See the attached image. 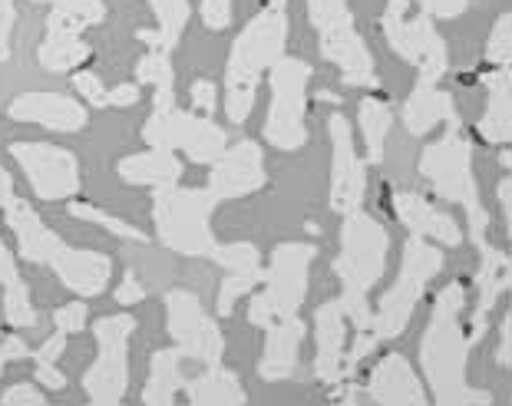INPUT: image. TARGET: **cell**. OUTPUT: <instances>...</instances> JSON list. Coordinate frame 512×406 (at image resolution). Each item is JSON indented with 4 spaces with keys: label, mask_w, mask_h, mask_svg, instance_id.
<instances>
[{
    "label": "cell",
    "mask_w": 512,
    "mask_h": 406,
    "mask_svg": "<svg viewBox=\"0 0 512 406\" xmlns=\"http://www.w3.org/2000/svg\"><path fill=\"white\" fill-rule=\"evenodd\" d=\"M509 53H512V17L503 14L496 20L493 34H489L486 60L493 63V67H509Z\"/></svg>",
    "instance_id": "cell-39"
},
{
    "label": "cell",
    "mask_w": 512,
    "mask_h": 406,
    "mask_svg": "<svg viewBox=\"0 0 512 406\" xmlns=\"http://www.w3.org/2000/svg\"><path fill=\"white\" fill-rule=\"evenodd\" d=\"M509 350H512V314L503 317V324H499V350H496V360L503 367H509Z\"/></svg>",
    "instance_id": "cell-52"
},
{
    "label": "cell",
    "mask_w": 512,
    "mask_h": 406,
    "mask_svg": "<svg viewBox=\"0 0 512 406\" xmlns=\"http://www.w3.org/2000/svg\"><path fill=\"white\" fill-rule=\"evenodd\" d=\"M225 271H245V268H261V251L248 241H219L215 255L209 258Z\"/></svg>",
    "instance_id": "cell-38"
},
{
    "label": "cell",
    "mask_w": 512,
    "mask_h": 406,
    "mask_svg": "<svg viewBox=\"0 0 512 406\" xmlns=\"http://www.w3.org/2000/svg\"><path fill=\"white\" fill-rule=\"evenodd\" d=\"M308 80L311 67L298 57H281L275 67L268 70V86H271V106L265 119V136L268 146L294 152L308 142Z\"/></svg>",
    "instance_id": "cell-9"
},
{
    "label": "cell",
    "mask_w": 512,
    "mask_h": 406,
    "mask_svg": "<svg viewBox=\"0 0 512 406\" xmlns=\"http://www.w3.org/2000/svg\"><path fill=\"white\" fill-rule=\"evenodd\" d=\"M331 133V208L337 215L357 212L367 192V162L357 156L351 126L341 113H331L328 119Z\"/></svg>",
    "instance_id": "cell-15"
},
{
    "label": "cell",
    "mask_w": 512,
    "mask_h": 406,
    "mask_svg": "<svg viewBox=\"0 0 512 406\" xmlns=\"http://www.w3.org/2000/svg\"><path fill=\"white\" fill-rule=\"evenodd\" d=\"M483 86L489 93L486 116L479 119L476 133L493 146H506L512 136V93H509V67H496L483 76Z\"/></svg>",
    "instance_id": "cell-27"
},
{
    "label": "cell",
    "mask_w": 512,
    "mask_h": 406,
    "mask_svg": "<svg viewBox=\"0 0 512 406\" xmlns=\"http://www.w3.org/2000/svg\"><path fill=\"white\" fill-rule=\"evenodd\" d=\"M10 156L24 169L40 202H67L80 192V159L50 142H14Z\"/></svg>",
    "instance_id": "cell-13"
},
{
    "label": "cell",
    "mask_w": 512,
    "mask_h": 406,
    "mask_svg": "<svg viewBox=\"0 0 512 406\" xmlns=\"http://www.w3.org/2000/svg\"><path fill=\"white\" fill-rule=\"evenodd\" d=\"M509 192H512V182H509V175L503 182H499V205H503V212H506V225L512 222V199H509Z\"/></svg>",
    "instance_id": "cell-55"
},
{
    "label": "cell",
    "mask_w": 512,
    "mask_h": 406,
    "mask_svg": "<svg viewBox=\"0 0 512 406\" xmlns=\"http://www.w3.org/2000/svg\"><path fill=\"white\" fill-rule=\"evenodd\" d=\"M73 90L80 93L90 106H96V109L106 106V86H103V80L93 70H76L73 73Z\"/></svg>",
    "instance_id": "cell-41"
},
{
    "label": "cell",
    "mask_w": 512,
    "mask_h": 406,
    "mask_svg": "<svg viewBox=\"0 0 512 406\" xmlns=\"http://www.w3.org/2000/svg\"><path fill=\"white\" fill-rule=\"evenodd\" d=\"M440 268H443V251L437 245H430L427 238L410 235V241L403 245L397 284L380 298L374 321H370V334L377 340H390L407 331L423 291H427V284L440 274Z\"/></svg>",
    "instance_id": "cell-7"
},
{
    "label": "cell",
    "mask_w": 512,
    "mask_h": 406,
    "mask_svg": "<svg viewBox=\"0 0 512 406\" xmlns=\"http://www.w3.org/2000/svg\"><path fill=\"white\" fill-rule=\"evenodd\" d=\"M265 185H268V172H265L261 146L252 139H242L238 146H225L222 156L212 162L205 189L222 205L228 199H245V195L265 189Z\"/></svg>",
    "instance_id": "cell-16"
},
{
    "label": "cell",
    "mask_w": 512,
    "mask_h": 406,
    "mask_svg": "<svg viewBox=\"0 0 512 406\" xmlns=\"http://www.w3.org/2000/svg\"><path fill=\"white\" fill-rule=\"evenodd\" d=\"M143 139L152 149L185 152V159L195 162V166H212L228 146L222 126H215L209 116L185 113L179 106L152 109V116L143 126Z\"/></svg>",
    "instance_id": "cell-12"
},
{
    "label": "cell",
    "mask_w": 512,
    "mask_h": 406,
    "mask_svg": "<svg viewBox=\"0 0 512 406\" xmlns=\"http://www.w3.org/2000/svg\"><path fill=\"white\" fill-rule=\"evenodd\" d=\"M219 199L209 189H156L152 195V222H156V238L169 251L185 258H212L219 248V238L212 235V212Z\"/></svg>",
    "instance_id": "cell-5"
},
{
    "label": "cell",
    "mask_w": 512,
    "mask_h": 406,
    "mask_svg": "<svg viewBox=\"0 0 512 406\" xmlns=\"http://www.w3.org/2000/svg\"><path fill=\"white\" fill-rule=\"evenodd\" d=\"M202 24L209 30L232 27V0H202Z\"/></svg>",
    "instance_id": "cell-42"
},
{
    "label": "cell",
    "mask_w": 512,
    "mask_h": 406,
    "mask_svg": "<svg viewBox=\"0 0 512 406\" xmlns=\"http://www.w3.org/2000/svg\"><path fill=\"white\" fill-rule=\"evenodd\" d=\"M143 100L139 83H119L116 90H106V106H136Z\"/></svg>",
    "instance_id": "cell-50"
},
{
    "label": "cell",
    "mask_w": 512,
    "mask_h": 406,
    "mask_svg": "<svg viewBox=\"0 0 512 406\" xmlns=\"http://www.w3.org/2000/svg\"><path fill=\"white\" fill-rule=\"evenodd\" d=\"M185 397H189L192 406H242L248 393L235 370L209 364L199 377L185 380Z\"/></svg>",
    "instance_id": "cell-28"
},
{
    "label": "cell",
    "mask_w": 512,
    "mask_h": 406,
    "mask_svg": "<svg viewBox=\"0 0 512 406\" xmlns=\"http://www.w3.org/2000/svg\"><path fill=\"white\" fill-rule=\"evenodd\" d=\"M7 116L14 123H34L53 133H80L90 123V113L80 100L63 93H20L7 106Z\"/></svg>",
    "instance_id": "cell-17"
},
{
    "label": "cell",
    "mask_w": 512,
    "mask_h": 406,
    "mask_svg": "<svg viewBox=\"0 0 512 406\" xmlns=\"http://www.w3.org/2000/svg\"><path fill=\"white\" fill-rule=\"evenodd\" d=\"M86 317H90V304L86 301H73V304H63L53 311V324H57V331L63 334H80L86 327Z\"/></svg>",
    "instance_id": "cell-40"
},
{
    "label": "cell",
    "mask_w": 512,
    "mask_h": 406,
    "mask_svg": "<svg viewBox=\"0 0 512 406\" xmlns=\"http://www.w3.org/2000/svg\"><path fill=\"white\" fill-rule=\"evenodd\" d=\"M37 370H34V380L40 383V387H47V390H63L67 387V377H63V370L57 364H43V360H34Z\"/></svg>",
    "instance_id": "cell-49"
},
{
    "label": "cell",
    "mask_w": 512,
    "mask_h": 406,
    "mask_svg": "<svg viewBox=\"0 0 512 406\" xmlns=\"http://www.w3.org/2000/svg\"><path fill=\"white\" fill-rule=\"evenodd\" d=\"M133 334H136L133 314H110L93 324L96 360H93V367L83 373V390H86V400L90 403H96V406L123 403L126 390H129L126 350H129V337Z\"/></svg>",
    "instance_id": "cell-11"
},
{
    "label": "cell",
    "mask_w": 512,
    "mask_h": 406,
    "mask_svg": "<svg viewBox=\"0 0 512 406\" xmlns=\"http://www.w3.org/2000/svg\"><path fill=\"white\" fill-rule=\"evenodd\" d=\"M34 4H57V0H34Z\"/></svg>",
    "instance_id": "cell-57"
},
{
    "label": "cell",
    "mask_w": 512,
    "mask_h": 406,
    "mask_svg": "<svg viewBox=\"0 0 512 406\" xmlns=\"http://www.w3.org/2000/svg\"><path fill=\"white\" fill-rule=\"evenodd\" d=\"M420 175L433 185L443 202H456L470 218V238L489 232V215L479 202V185L473 179V142L463 133L460 119L446 123V133L430 142L420 156Z\"/></svg>",
    "instance_id": "cell-4"
},
{
    "label": "cell",
    "mask_w": 512,
    "mask_h": 406,
    "mask_svg": "<svg viewBox=\"0 0 512 406\" xmlns=\"http://www.w3.org/2000/svg\"><path fill=\"white\" fill-rule=\"evenodd\" d=\"M473 245L479 251V271H476V288H479V301H476V314H473V324H470V347H476L479 340L486 334V321H489V311L496 307V301L503 298V291L509 288V258L503 255L499 248H493L486 241V235H476Z\"/></svg>",
    "instance_id": "cell-19"
},
{
    "label": "cell",
    "mask_w": 512,
    "mask_h": 406,
    "mask_svg": "<svg viewBox=\"0 0 512 406\" xmlns=\"http://www.w3.org/2000/svg\"><path fill=\"white\" fill-rule=\"evenodd\" d=\"M182 159L172 149H146L136 152V156H126L119 162V179L129 185H149V189H169V185H179L182 179Z\"/></svg>",
    "instance_id": "cell-26"
},
{
    "label": "cell",
    "mask_w": 512,
    "mask_h": 406,
    "mask_svg": "<svg viewBox=\"0 0 512 406\" xmlns=\"http://www.w3.org/2000/svg\"><path fill=\"white\" fill-rule=\"evenodd\" d=\"M265 281V268H245V271H228L219 288V314L228 317L235 311V301L252 294L258 284Z\"/></svg>",
    "instance_id": "cell-36"
},
{
    "label": "cell",
    "mask_w": 512,
    "mask_h": 406,
    "mask_svg": "<svg viewBox=\"0 0 512 406\" xmlns=\"http://www.w3.org/2000/svg\"><path fill=\"white\" fill-rule=\"evenodd\" d=\"M166 324H169V337L176 340L185 360H195L202 367L222 364L225 337L192 291L176 288L166 294Z\"/></svg>",
    "instance_id": "cell-14"
},
{
    "label": "cell",
    "mask_w": 512,
    "mask_h": 406,
    "mask_svg": "<svg viewBox=\"0 0 512 406\" xmlns=\"http://www.w3.org/2000/svg\"><path fill=\"white\" fill-rule=\"evenodd\" d=\"M344 337H347V317L341 311V301H324L318 311H314V344H318V354H314V373L324 383H341L344 373Z\"/></svg>",
    "instance_id": "cell-21"
},
{
    "label": "cell",
    "mask_w": 512,
    "mask_h": 406,
    "mask_svg": "<svg viewBox=\"0 0 512 406\" xmlns=\"http://www.w3.org/2000/svg\"><path fill=\"white\" fill-rule=\"evenodd\" d=\"M407 7H410L407 0H390L384 10V20H380L384 37L400 60L417 67V83H440L446 70H450L446 40L430 14L420 10L417 17H407Z\"/></svg>",
    "instance_id": "cell-10"
},
{
    "label": "cell",
    "mask_w": 512,
    "mask_h": 406,
    "mask_svg": "<svg viewBox=\"0 0 512 406\" xmlns=\"http://www.w3.org/2000/svg\"><path fill=\"white\" fill-rule=\"evenodd\" d=\"M318 258V248L311 241H285L271 251V265L265 268V291H255L248 301V321L261 331L281 317H294L308 298V271Z\"/></svg>",
    "instance_id": "cell-6"
},
{
    "label": "cell",
    "mask_w": 512,
    "mask_h": 406,
    "mask_svg": "<svg viewBox=\"0 0 512 406\" xmlns=\"http://www.w3.org/2000/svg\"><path fill=\"white\" fill-rule=\"evenodd\" d=\"M4 367H7V357H4V347H0V377H4Z\"/></svg>",
    "instance_id": "cell-56"
},
{
    "label": "cell",
    "mask_w": 512,
    "mask_h": 406,
    "mask_svg": "<svg viewBox=\"0 0 512 406\" xmlns=\"http://www.w3.org/2000/svg\"><path fill=\"white\" fill-rule=\"evenodd\" d=\"M189 96H192V106L205 116H212L215 106H219V86H215L212 80H195Z\"/></svg>",
    "instance_id": "cell-44"
},
{
    "label": "cell",
    "mask_w": 512,
    "mask_h": 406,
    "mask_svg": "<svg viewBox=\"0 0 512 406\" xmlns=\"http://www.w3.org/2000/svg\"><path fill=\"white\" fill-rule=\"evenodd\" d=\"M136 83L152 86V109H169L176 106V70H172L169 53L149 50L143 60L136 63Z\"/></svg>",
    "instance_id": "cell-32"
},
{
    "label": "cell",
    "mask_w": 512,
    "mask_h": 406,
    "mask_svg": "<svg viewBox=\"0 0 512 406\" xmlns=\"http://www.w3.org/2000/svg\"><path fill=\"white\" fill-rule=\"evenodd\" d=\"M182 350L179 347H162L149 357V380L143 387V403L149 406H172L176 397L185 390L182 377Z\"/></svg>",
    "instance_id": "cell-29"
},
{
    "label": "cell",
    "mask_w": 512,
    "mask_h": 406,
    "mask_svg": "<svg viewBox=\"0 0 512 406\" xmlns=\"http://www.w3.org/2000/svg\"><path fill=\"white\" fill-rule=\"evenodd\" d=\"M4 321L7 327H14V331L37 327V311H34V301H30V288L24 278L4 288Z\"/></svg>",
    "instance_id": "cell-35"
},
{
    "label": "cell",
    "mask_w": 512,
    "mask_h": 406,
    "mask_svg": "<svg viewBox=\"0 0 512 406\" xmlns=\"http://www.w3.org/2000/svg\"><path fill=\"white\" fill-rule=\"evenodd\" d=\"M4 222L10 225V232L17 238L20 258L30 261V265H50V261L57 258V251L67 245L57 232H50V228L43 225L37 208L27 199H17V195L4 208Z\"/></svg>",
    "instance_id": "cell-18"
},
{
    "label": "cell",
    "mask_w": 512,
    "mask_h": 406,
    "mask_svg": "<svg viewBox=\"0 0 512 406\" xmlns=\"http://www.w3.org/2000/svg\"><path fill=\"white\" fill-rule=\"evenodd\" d=\"M387 248H390L387 228L380 225L377 218H370L367 212H361V208L344 215L341 255L334 261V274H337V281H341L344 294L337 301H341L344 317L357 327V331H370V321H374L367 294L380 278H384Z\"/></svg>",
    "instance_id": "cell-3"
},
{
    "label": "cell",
    "mask_w": 512,
    "mask_h": 406,
    "mask_svg": "<svg viewBox=\"0 0 512 406\" xmlns=\"http://www.w3.org/2000/svg\"><path fill=\"white\" fill-rule=\"evenodd\" d=\"M394 212L413 235L440 241L443 248H460V241H463L460 225L453 222V215L440 212V208L423 199V195H417V192L394 195Z\"/></svg>",
    "instance_id": "cell-23"
},
{
    "label": "cell",
    "mask_w": 512,
    "mask_h": 406,
    "mask_svg": "<svg viewBox=\"0 0 512 406\" xmlns=\"http://www.w3.org/2000/svg\"><path fill=\"white\" fill-rule=\"evenodd\" d=\"M14 0H0V63L10 60V34H14Z\"/></svg>",
    "instance_id": "cell-47"
},
{
    "label": "cell",
    "mask_w": 512,
    "mask_h": 406,
    "mask_svg": "<svg viewBox=\"0 0 512 406\" xmlns=\"http://www.w3.org/2000/svg\"><path fill=\"white\" fill-rule=\"evenodd\" d=\"M106 20L103 0H57L47 14V37H80Z\"/></svg>",
    "instance_id": "cell-30"
},
{
    "label": "cell",
    "mask_w": 512,
    "mask_h": 406,
    "mask_svg": "<svg viewBox=\"0 0 512 406\" xmlns=\"http://www.w3.org/2000/svg\"><path fill=\"white\" fill-rule=\"evenodd\" d=\"M143 301H146V288H143V281H139L133 271H126L123 284H119V288H116V304H119V307H133V304H143Z\"/></svg>",
    "instance_id": "cell-46"
},
{
    "label": "cell",
    "mask_w": 512,
    "mask_h": 406,
    "mask_svg": "<svg viewBox=\"0 0 512 406\" xmlns=\"http://www.w3.org/2000/svg\"><path fill=\"white\" fill-rule=\"evenodd\" d=\"M90 47L80 37H47L40 43L37 60L47 73H70L90 60Z\"/></svg>",
    "instance_id": "cell-34"
},
{
    "label": "cell",
    "mask_w": 512,
    "mask_h": 406,
    "mask_svg": "<svg viewBox=\"0 0 512 406\" xmlns=\"http://www.w3.org/2000/svg\"><path fill=\"white\" fill-rule=\"evenodd\" d=\"M301 340H304V324L301 317H281L268 327L265 337V354L258 360V377L268 383L288 380L298 370V354H301Z\"/></svg>",
    "instance_id": "cell-24"
},
{
    "label": "cell",
    "mask_w": 512,
    "mask_h": 406,
    "mask_svg": "<svg viewBox=\"0 0 512 406\" xmlns=\"http://www.w3.org/2000/svg\"><path fill=\"white\" fill-rule=\"evenodd\" d=\"M47 268L57 271V278L67 284L76 298H96V294H103L106 288H110V278H113V258L110 255L70 248V245H63Z\"/></svg>",
    "instance_id": "cell-20"
},
{
    "label": "cell",
    "mask_w": 512,
    "mask_h": 406,
    "mask_svg": "<svg viewBox=\"0 0 512 406\" xmlns=\"http://www.w3.org/2000/svg\"><path fill=\"white\" fill-rule=\"evenodd\" d=\"M463 304L466 291L460 281L446 284L433 304L430 324L420 340V364L427 373L437 406H489L493 393L473 390L466 383V357H470V340L463 331Z\"/></svg>",
    "instance_id": "cell-1"
},
{
    "label": "cell",
    "mask_w": 512,
    "mask_h": 406,
    "mask_svg": "<svg viewBox=\"0 0 512 406\" xmlns=\"http://www.w3.org/2000/svg\"><path fill=\"white\" fill-rule=\"evenodd\" d=\"M70 215H73V218H80V222H93V225H100V228H106V232L116 235V238H126V241H146V235L139 232L136 225H129V222H123V218H116V215H110V212H103V208H96V205L70 202Z\"/></svg>",
    "instance_id": "cell-37"
},
{
    "label": "cell",
    "mask_w": 512,
    "mask_h": 406,
    "mask_svg": "<svg viewBox=\"0 0 512 406\" xmlns=\"http://www.w3.org/2000/svg\"><path fill=\"white\" fill-rule=\"evenodd\" d=\"M308 17L321 37V57L341 70V80L347 86L377 90L374 57L354 24V14L347 10V0H308Z\"/></svg>",
    "instance_id": "cell-8"
},
{
    "label": "cell",
    "mask_w": 512,
    "mask_h": 406,
    "mask_svg": "<svg viewBox=\"0 0 512 406\" xmlns=\"http://www.w3.org/2000/svg\"><path fill=\"white\" fill-rule=\"evenodd\" d=\"M14 281H20V271H17V261H14V255H10V248L0 241V284H14Z\"/></svg>",
    "instance_id": "cell-53"
},
{
    "label": "cell",
    "mask_w": 512,
    "mask_h": 406,
    "mask_svg": "<svg viewBox=\"0 0 512 406\" xmlns=\"http://www.w3.org/2000/svg\"><path fill=\"white\" fill-rule=\"evenodd\" d=\"M288 47V7L285 0H268V7L245 24L235 37L225 67V116L242 126L258 100L261 73L285 57Z\"/></svg>",
    "instance_id": "cell-2"
},
{
    "label": "cell",
    "mask_w": 512,
    "mask_h": 406,
    "mask_svg": "<svg viewBox=\"0 0 512 406\" xmlns=\"http://www.w3.org/2000/svg\"><path fill=\"white\" fill-rule=\"evenodd\" d=\"M63 350H67V334L63 331H53V337H47L43 344L30 354V360H43V364H57L63 357Z\"/></svg>",
    "instance_id": "cell-48"
},
{
    "label": "cell",
    "mask_w": 512,
    "mask_h": 406,
    "mask_svg": "<svg viewBox=\"0 0 512 406\" xmlns=\"http://www.w3.org/2000/svg\"><path fill=\"white\" fill-rule=\"evenodd\" d=\"M364 397L384 406H423L427 403V390H423L420 377L407 364V357L387 354L370 373Z\"/></svg>",
    "instance_id": "cell-22"
},
{
    "label": "cell",
    "mask_w": 512,
    "mask_h": 406,
    "mask_svg": "<svg viewBox=\"0 0 512 406\" xmlns=\"http://www.w3.org/2000/svg\"><path fill=\"white\" fill-rule=\"evenodd\" d=\"M152 7V14L159 20V30H139V40L146 43L149 50H162V53H172L179 47V37L185 24H189V0H146Z\"/></svg>",
    "instance_id": "cell-31"
},
{
    "label": "cell",
    "mask_w": 512,
    "mask_h": 406,
    "mask_svg": "<svg viewBox=\"0 0 512 406\" xmlns=\"http://www.w3.org/2000/svg\"><path fill=\"white\" fill-rule=\"evenodd\" d=\"M10 199H14V179L7 169H0V208H7Z\"/></svg>",
    "instance_id": "cell-54"
},
{
    "label": "cell",
    "mask_w": 512,
    "mask_h": 406,
    "mask_svg": "<svg viewBox=\"0 0 512 406\" xmlns=\"http://www.w3.org/2000/svg\"><path fill=\"white\" fill-rule=\"evenodd\" d=\"M4 406H43L47 403V393L37 390L34 383H17V387H10L4 397H0Z\"/></svg>",
    "instance_id": "cell-43"
},
{
    "label": "cell",
    "mask_w": 512,
    "mask_h": 406,
    "mask_svg": "<svg viewBox=\"0 0 512 406\" xmlns=\"http://www.w3.org/2000/svg\"><path fill=\"white\" fill-rule=\"evenodd\" d=\"M0 347H4V357L7 360H27L34 350L27 347V340L20 337V334H7L4 340H0Z\"/></svg>",
    "instance_id": "cell-51"
},
{
    "label": "cell",
    "mask_w": 512,
    "mask_h": 406,
    "mask_svg": "<svg viewBox=\"0 0 512 406\" xmlns=\"http://www.w3.org/2000/svg\"><path fill=\"white\" fill-rule=\"evenodd\" d=\"M357 119H361L367 162L370 166H380V162H384L387 133H390V126H394V109H390V103L377 100V96H367V100H361V109H357Z\"/></svg>",
    "instance_id": "cell-33"
},
{
    "label": "cell",
    "mask_w": 512,
    "mask_h": 406,
    "mask_svg": "<svg viewBox=\"0 0 512 406\" xmlns=\"http://www.w3.org/2000/svg\"><path fill=\"white\" fill-rule=\"evenodd\" d=\"M423 14H430L433 20L443 17V20H453L466 14V7H470V0H417Z\"/></svg>",
    "instance_id": "cell-45"
},
{
    "label": "cell",
    "mask_w": 512,
    "mask_h": 406,
    "mask_svg": "<svg viewBox=\"0 0 512 406\" xmlns=\"http://www.w3.org/2000/svg\"><path fill=\"white\" fill-rule=\"evenodd\" d=\"M456 116L453 96L440 90V83H417L410 93V100L403 103V126L410 136H427L430 129H437L440 123H450Z\"/></svg>",
    "instance_id": "cell-25"
}]
</instances>
